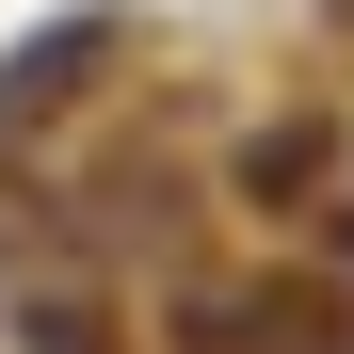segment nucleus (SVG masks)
Wrapping results in <instances>:
<instances>
[{"mask_svg": "<svg viewBox=\"0 0 354 354\" xmlns=\"http://www.w3.org/2000/svg\"><path fill=\"white\" fill-rule=\"evenodd\" d=\"M113 48H129L113 17H65V32L32 48V65H0V129H48V113H65V97H81L97 65H113Z\"/></svg>", "mask_w": 354, "mask_h": 354, "instance_id": "nucleus-1", "label": "nucleus"}, {"mask_svg": "<svg viewBox=\"0 0 354 354\" xmlns=\"http://www.w3.org/2000/svg\"><path fill=\"white\" fill-rule=\"evenodd\" d=\"M242 194H258V209H306V194H322V129H274V145L242 161Z\"/></svg>", "mask_w": 354, "mask_h": 354, "instance_id": "nucleus-2", "label": "nucleus"}]
</instances>
